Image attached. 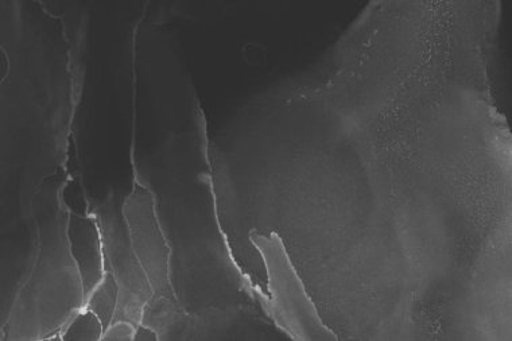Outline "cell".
Wrapping results in <instances>:
<instances>
[{"label":"cell","instance_id":"obj_6","mask_svg":"<svg viewBox=\"0 0 512 341\" xmlns=\"http://www.w3.org/2000/svg\"><path fill=\"white\" fill-rule=\"evenodd\" d=\"M119 302V288L114 275L106 270V274L99 285L92 290L85 300L84 308L91 310L103 323L104 332L115 319L116 308Z\"/></svg>","mask_w":512,"mask_h":341},{"label":"cell","instance_id":"obj_5","mask_svg":"<svg viewBox=\"0 0 512 341\" xmlns=\"http://www.w3.org/2000/svg\"><path fill=\"white\" fill-rule=\"evenodd\" d=\"M67 235L72 257L83 279L85 296L88 297L107 270L98 219L96 216L68 213Z\"/></svg>","mask_w":512,"mask_h":341},{"label":"cell","instance_id":"obj_1","mask_svg":"<svg viewBox=\"0 0 512 341\" xmlns=\"http://www.w3.org/2000/svg\"><path fill=\"white\" fill-rule=\"evenodd\" d=\"M68 215L57 203L38 224L37 257L3 325V340L54 339L85 306L79 267L67 235Z\"/></svg>","mask_w":512,"mask_h":341},{"label":"cell","instance_id":"obj_9","mask_svg":"<svg viewBox=\"0 0 512 341\" xmlns=\"http://www.w3.org/2000/svg\"><path fill=\"white\" fill-rule=\"evenodd\" d=\"M161 340L159 333L153 327L145 323L137 325L135 328L134 341H158Z\"/></svg>","mask_w":512,"mask_h":341},{"label":"cell","instance_id":"obj_2","mask_svg":"<svg viewBox=\"0 0 512 341\" xmlns=\"http://www.w3.org/2000/svg\"><path fill=\"white\" fill-rule=\"evenodd\" d=\"M250 239L265 262L270 293L266 300L267 312L278 328L294 340L339 339L321 319L281 236L277 232L263 235L254 231Z\"/></svg>","mask_w":512,"mask_h":341},{"label":"cell","instance_id":"obj_7","mask_svg":"<svg viewBox=\"0 0 512 341\" xmlns=\"http://www.w3.org/2000/svg\"><path fill=\"white\" fill-rule=\"evenodd\" d=\"M103 335L102 321L91 310L83 308L62 329L60 339L64 341H99L103 340Z\"/></svg>","mask_w":512,"mask_h":341},{"label":"cell","instance_id":"obj_3","mask_svg":"<svg viewBox=\"0 0 512 341\" xmlns=\"http://www.w3.org/2000/svg\"><path fill=\"white\" fill-rule=\"evenodd\" d=\"M96 219L102 232L106 267L114 275L119 288L114 321H128L137 327L142 323L143 312L154 293L131 244L122 207L118 209L111 196L99 205Z\"/></svg>","mask_w":512,"mask_h":341},{"label":"cell","instance_id":"obj_8","mask_svg":"<svg viewBox=\"0 0 512 341\" xmlns=\"http://www.w3.org/2000/svg\"><path fill=\"white\" fill-rule=\"evenodd\" d=\"M135 325L128 321H114L104 332L106 341H134Z\"/></svg>","mask_w":512,"mask_h":341},{"label":"cell","instance_id":"obj_4","mask_svg":"<svg viewBox=\"0 0 512 341\" xmlns=\"http://www.w3.org/2000/svg\"><path fill=\"white\" fill-rule=\"evenodd\" d=\"M122 213L135 254L153 289L151 300L178 304L170 278V248L159 223L153 193L137 182L124 200Z\"/></svg>","mask_w":512,"mask_h":341}]
</instances>
